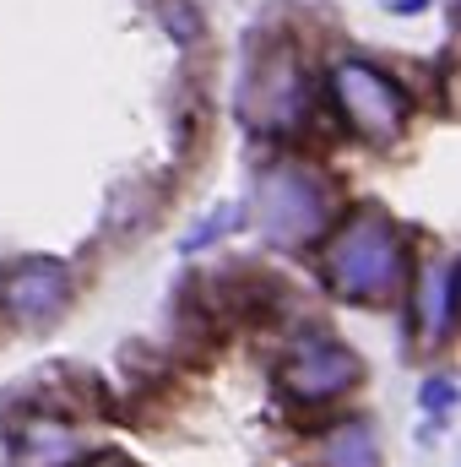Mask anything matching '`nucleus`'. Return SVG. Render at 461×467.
I'll use <instances>...</instances> for the list:
<instances>
[{"mask_svg":"<svg viewBox=\"0 0 461 467\" xmlns=\"http://www.w3.org/2000/svg\"><path fill=\"white\" fill-rule=\"evenodd\" d=\"M321 272H326V288L337 299L353 305H385L402 277H407V244L402 229L380 213V207H358L343 229L326 239L321 250Z\"/></svg>","mask_w":461,"mask_h":467,"instance_id":"obj_1","label":"nucleus"},{"mask_svg":"<svg viewBox=\"0 0 461 467\" xmlns=\"http://www.w3.org/2000/svg\"><path fill=\"white\" fill-rule=\"evenodd\" d=\"M255 218L277 244H315L332 223V185L304 163H271L255 185Z\"/></svg>","mask_w":461,"mask_h":467,"instance_id":"obj_2","label":"nucleus"},{"mask_svg":"<svg viewBox=\"0 0 461 467\" xmlns=\"http://www.w3.org/2000/svg\"><path fill=\"white\" fill-rule=\"evenodd\" d=\"M358 380H364L358 353L347 348V343H337V337H326V332H304V337L288 348L282 369H277L282 397L299 402V408H326V402L347 397Z\"/></svg>","mask_w":461,"mask_h":467,"instance_id":"obj_3","label":"nucleus"},{"mask_svg":"<svg viewBox=\"0 0 461 467\" xmlns=\"http://www.w3.org/2000/svg\"><path fill=\"white\" fill-rule=\"evenodd\" d=\"M239 109L250 115V125L282 130V136L310 119V77H304V66H299V55L288 44H277L266 60L250 66L244 93H239Z\"/></svg>","mask_w":461,"mask_h":467,"instance_id":"obj_4","label":"nucleus"},{"mask_svg":"<svg viewBox=\"0 0 461 467\" xmlns=\"http://www.w3.org/2000/svg\"><path fill=\"white\" fill-rule=\"evenodd\" d=\"M332 99H337L347 125L369 141H396L402 125H407V93L364 60H343L332 71Z\"/></svg>","mask_w":461,"mask_h":467,"instance_id":"obj_5","label":"nucleus"},{"mask_svg":"<svg viewBox=\"0 0 461 467\" xmlns=\"http://www.w3.org/2000/svg\"><path fill=\"white\" fill-rule=\"evenodd\" d=\"M71 299V272L55 255H22L11 272H0V310L16 327H49Z\"/></svg>","mask_w":461,"mask_h":467,"instance_id":"obj_6","label":"nucleus"},{"mask_svg":"<svg viewBox=\"0 0 461 467\" xmlns=\"http://www.w3.org/2000/svg\"><path fill=\"white\" fill-rule=\"evenodd\" d=\"M321 462L326 467H380V446H374V430L364 419H343L326 446H321Z\"/></svg>","mask_w":461,"mask_h":467,"instance_id":"obj_7","label":"nucleus"},{"mask_svg":"<svg viewBox=\"0 0 461 467\" xmlns=\"http://www.w3.org/2000/svg\"><path fill=\"white\" fill-rule=\"evenodd\" d=\"M424 288H429V332H435V337L456 332V255L440 261Z\"/></svg>","mask_w":461,"mask_h":467,"instance_id":"obj_8","label":"nucleus"},{"mask_svg":"<svg viewBox=\"0 0 461 467\" xmlns=\"http://www.w3.org/2000/svg\"><path fill=\"white\" fill-rule=\"evenodd\" d=\"M239 223H244V207H233V202H229V207H218L207 223H196V229L185 234V250H207L212 239H223V234L239 229Z\"/></svg>","mask_w":461,"mask_h":467,"instance_id":"obj_9","label":"nucleus"},{"mask_svg":"<svg viewBox=\"0 0 461 467\" xmlns=\"http://www.w3.org/2000/svg\"><path fill=\"white\" fill-rule=\"evenodd\" d=\"M424 402H429V413H446V402H456V386L451 380H429L424 386Z\"/></svg>","mask_w":461,"mask_h":467,"instance_id":"obj_10","label":"nucleus"},{"mask_svg":"<svg viewBox=\"0 0 461 467\" xmlns=\"http://www.w3.org/2000/svg\"><path fill=\"white\" fill-rule=\"evenodd\" d=\"M82 467H136L130 457H119V451H104V457H87Z\"/></svg>","mask_w":461,"mask_h":467,"instance_id":"obj_11","label":"nucleus"}]
</instances>
